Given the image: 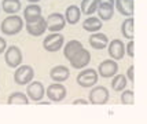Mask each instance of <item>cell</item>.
I'll return each mask as SVG.
<instances>
[{"label": "cell", "mask_w": 147, "mask_h": 124, "mask_svg": "<svg viewBox=\"0 0 147 124\" xmlns=\"http://www.w3.org/2000/svg\"><path fill=\"white\" fill-rule=\"evenodd\" d=\"M28 1H29V3H30V4H32V3H38V1H40V0H28Z\"/></svg>", "instance_id": "cell-34"}, {"label": "cell", "mask_w": 147, "mask_h": 124, "mask_svg": "<svg viewBox=\"0 0 147 124\" xmlns=\"http://www.w3.org/2000/svg\"><path fill=\"white\" fill-rule=\"evenodd\" d=\"M66 87L62 85L61 83H52L47 87L45 90V95L48 97V99H51V102H62L66 98Z\"/></svg>", "instance_id": "cell-6"}, {"label": "cell", "mask_w": 147, "mask_h": 124, "mask_svg": "<svg viewBox=\"0 0 147 124\" xmlns=\"http://www.w3.org/2000/svg\"><path fill=\"white\" fill-rule=\"evenodd\" d=\"M96 13L99 15L98 18L100 21L111 20L113 15H114V4H110V3H98Z\"/></svg>", "instance_id": "cell-17"}, {"label": "cell", "mask_w": 147, "mask_h": 124, "mask_svg": "<svg viewBox=\"0 0 147 124\" xmlns=\"http://www.w3.org/2000/svg\"><path fill=\"white\" fill-rule=\"evenodd\" d=\"M88 43H90V46L92 47V48H95V50H103V48H106L107 44H109V37H107L105 33L95 32L90 36Z\"/></svg>", "instance_id": "cell-15"}, {"label": "cell", "mask_w": 147, "mask_h": 124, "mask_svg": "<svg viewBox=\"0 0 147 124\" xmlns=\"http://www.w3.org/2000/svg\"><path fill=\"white\" fill-rule=\"evenodd\" d=\"M41 17V7L37 3H32L24 10V20L26 24H32Z\"/></svg>", "instance_id": "cell-16"}, {"label": "cell", "mask_w": 147, "mask_h": 124, "mask_svg": "<svg viewBox=\"0 0 147 124\" xmlns=\"http://www.w3.org/2000/svg\"><path fill=\"white\" fill-rule=\"evenodd\" d=\"M127 84H128V79L125 75H115L113 76V80H111V88L114 91H122L127 88Z\"/></svg>", "instance_id": "cell-24"}, {"label": "cell", "mask_w": 147, "mask_h": 124, "mask_svg": "<svg viewBox=\"0 0 147 124\" xmlns=\"http://www.w3.org/2000/svg\"><path fill=\"white\" fill-rule=\"evenodd\" d=\"M45 24H47L48 32L55 33V32H61L63 29L65 25H66V21H65V17L62 14L52 13L45 18Z\"/></svg>", "instance_id": "cell-10"}, {"label": "cell", "mask_w": 147, "mask_h": 124, "mask_svg": "<svg viewBox=\"0 0 147 124\" xmlns=\"http://www.w3.org/2000/svg\"><path fill=\"white\" fill-rule=\"evenodd\" d=\"M26 95L29 99L38 102L45 95V87L40 81H30L28 84V88H26Z\"/></svg>", "instance_id": "cell-12"}, {"label": "cell", "mask_w": 147, "mask_h": 124, "mask_svg": "<svg viewBox=\"0 0 147 124\" xmlns=\"http://www.w3.org/2000/svg\"><path fill=\"white\" fill-rule=\"evenodd\" d=\"M110 98L109 90L103 85H98V87H92V90L88 94V102L92 105H105L107 104V101Z\"/></svg>", "instance_id": "cell-5"}, {"label": "cell", "mask_w": 147, "mask_h": 124, "mask_svg": "<svg viewBox=\"0 0 147 124\" xmlns=\"http://www.w3.org/2000/svg\"><path fill=\"white\" fill-rule=\"evenodd\" d=\"M50 77L55 83H63V81H66L67 79L70 77V70H69V68H66L63 65L54 66L50 70Z\"/></svg>", "instance_id": "cell-14"}, {"label": "cell", "mask_w": 147, "mask_h": 124, "mask_svg": "<svg viewBox=\"0 0 147 124\" xmlns=\"http://www.w3.org/2000/svg\"><path fill=\"white\" fill-rule=\"evenodd\" d=\"M135 102V97H134V91L132 90H125L121 94V104L122 105H134Z\"/></svg>", "instance_id": "cell-27"}, {"label": "cell", "mask_w": 147, "mask_h": 124, "mask_svg": "<svg viewBox=\"0 0 147 124\" xmlns=\"http://www.w3.org/2000/svg\"><path fill=\"white\" fill-rule=\"evenodd\" d=\"M77 84L81 85L83 88H92L94 85L98 83L99 80V75L95 69L88 68V69H83L81 72L77 75Z\"/></svg>", "instance_id": "cell-2"}, {"label": "cell", "mask_w": 147, "mask_h": 124, "mask_svg": "<svg viewBox=\"0 0 147 124\" xmlns=\"http://www.w3.org/2000/svg\"><path fill=\"white\" fill-rule=\"evenodd\" d=\"M22 29H24V20L17 14L8 15L7 18L1 21V25H0V30L7 36L18 35Z\"/></svg>", "instance_id": "cell-1"}, {"label": "cell", "mask_w": 147, "mask_h": 124, "mask_svg": "<svg viewBox=\"0 0 147 124\" xmlns=\"http://www.w3.org/2000/svg\"><path fill=\"white\" fill-rule=\"evenodd\" d=\"M65 21L70 25H76L77 22H80L81 18V11H80V7L78 6H69L65 11Z\"/></svg>", "instance_id": "cell-19"}, {"label": "cell", "mask_w": 147, "mask_h": 124, "mask_svg": "<svg viewBox=\"0 0 147 124\" xmlns=\"http://www.w3.org/2000/svg\"><path fill=\"white\" fill-rule=\"evenodd\" d=\"M98 8V0H81V7L80 11L85 15H92L94 13H96Z\"/></svg>", "instance_id": "cell-26"}, {"label": "cell", "mask_w": 147, "mask_h": 124, "mask_svg": "<svg viewBox=\"0 0 147 124\" xmlns=\"http://www.w3.org/2000/svg\"><path fill=\"white\" fill-rule=\"evenodd\" d=\"M30 99L28 98V95L24 92H13L10 94V97L7 99L8 105H28Z\"/></svg>", "instance_id": "cell-25"}, {"label": "cell", "mask_w": 147, "mask_h": 124, "mask_svg": "<svg viewBox=\"0 0 147 124\" xmlns=\"http://www.w3.org/2000/svg\"><path fill=\"white\" fill-rule=\"evenodd\" d=\"M45 30H47V24H45V18L43 17H40L37 21H34L32 24H26V32L30 36L38 37L43 33H45Z\"/></svg>", "instance_id": "cell-13"}, {"label": "cell", "mask_w": 147, "mask_h": 124, "mask_svg": "<svg viewBox=\"0 0 147 124\" xmlns=\"http://www.w3.org/2000/svg\"><path fill=\"white\" fill-rule=\"evenodd\" d=\"M134 47H135V43H134V40H129V43L125 46V52L128 54L129 57L132 58L135 54H134Z\"/></svg>", "instance_id": "cell-28"}, {"label": "cell", "mask_w": 147, "mask_h": 124, "mask_svg": "<svg viewBox=\"0 0 147 124\" xmlns=\"http://www.w3.org/2000/svg\"><path fill=\"white\" fill-rule=\"evenodd\" d=\"M115 10L124 17L134 15V0H114Z\"/></svg>", "instance_id": "cell-18"}, {"label": "cell", "mask_w": 147, "mask_h": 124, "mask_svg": "<svg viewBox=\"0 0 147 124\" xmlns=\"http://www.w3.org/2000/svg\"><path fill=\"white\" fill-rule=\"evenodd\" d=\"M121 35L128 40H134V18L128 17L121 24Z\"/></svg>", "instance_id": "cell-23"}, {"label": "cell", "mask_w": 147, "mask_h": 124, "mask_svg": "<svg viewBox=\"0 0 147 124\" xmlns=\"http://www.w3.org/2000/svg\"><path fill=\"white\" fill-rule=\"evenodd\" d=\"M22 51L19 50L17 46H11L6 48L4 51V61H6L7 66L10 68H18L21 64H22Z\"/></svg>", "instance_id": "cell-7"}, {"label": "cell", "mask_w": 147, "mask_h": 124, "mask_svg": "<svg viewBox=\"0 0 147 124\" xmlns=\"http://www.w3.org/2000/svg\"><path fill=\"white\" fill-rule=\"evenodd\" d=\"M90 102L87 101V99H83V98H80V99H76L74 102H73V105H88Z\"/></svg>", "instance_id": "cell-31"}, {"label": "cell", "mask_w": 147, "mask_h": 124, "mask_svg": "<svg viewBox=\"0 0 147 124\" xmlns=\"http://www.w3.org/2000/svg\"><path fill=\"white\" fill-rule=\"evenodd\" d=\"M37 104L38 105H50V102H41V101H38Z\"/></svg>", "instance_id": "cell-33"}, {"label": "cell", "mask_w": 147, "mask_h": 124, "mask_svg": "<svg viewBox=\"0 0 147 124\" xmlns=\"http://www.w3.org/2000/svg\"><path fill=\"white\" fill-rule=\"evenodd\" d=\"M70 66L74 68V69H84L85 66H88V64L91 62V52L85 48H81L78 52H76L70 59Z\"/></svg>", "instance_id": "cell-9"}, {"label": "cell", "mask_w": 147, "mask_h": 124, "mask_svg": "<svg viewBox=\"0 0 147 124\" xmlns=\"http://www.w3.org/2000/svg\"><path fill=\"white\" fill-rule=\"evenodd\" d=\"M98 3H110V4H114V0H98Z\"/></svg>", "instance_id": "cell-32"}, {"label": "cell", "mask_w": 147, "mask_h": 124, "mask_svg": "<svg viewBox=\"0 0 147 124\" xmlns=\"http://www.w3.org/2000/svg\"><path fill=\"white\" fill-rule=\"evenodd\" d=\"M7 48V41L4 37H0V54H3V52L6 51Z\"/></svg>", "instance_id": "cell-30"}, {"label": "cell", "mask_w": 147, "mask_h": 124, "mask_svg": "<svg viewBox=\"0 0 147 124\" xmlns=\"http://www.w3.org/2000/svg\"><path fill=\"white\" fill-rule=\"evenodd\" d=\"M134 65H131L128 68V70H127V79H128L129 81H134V79H135V76H134Z\"/></svg>", "instance_id": "cell-29"}, {"label": "cell", "mask_w": 147, "mask_h": 124, "mask_svg": "<svg viewBox=\"0 0 147 124\" xmlns=\"http://www.w3.org/2000/svg\"><path fill=\"white\" fill-rule=\"evenodd\" d=\"M83 44H81V41H78V40H70V41H67L66 44H65L63 47V55H65V58L69 59L76 54V52H78L81 48H83Z\"/></svg>", "instance_id": "cell-21"}, {"label": "cell", "mask_w": 147, "mask_h": 124, "mask_svg": "<svg viewBox=\"0 0 147 124\" xmlns=\"http://www.w3.org/2000/svg\"><path fill=\"white\" fill-rule=\"evenodd\" d=\"M107 50H109L110 58L114 59V61H120L125 57V44L121 39H114L109 41Z\"/></svg>", "instance_id": "cell-11"}, {"label": "cell", "mask_w": 147, "mask_h": 124, "mask_svg": "<svg viewBox=\"0 0 147 124\" xmlns=\"http://www.w3.org/2000/svg\"><path fill=\"white\" fill-rule=\"evenodd\" d=\"M118 73V64L115 62L114 59H105L103 62L99 64L98 66V75L103 79H109L113 77Z\"/></svg>", "instance_id": "cell-8"}, {"label": "cell", "mask_w": 147, "mask_h": 124, "mask_svg": "<svg viewBox=\"0 0 147 124\" xmlns=\"http://www.w3.org/2000/svg\"><path fill=\"white\" fill-rule=\"evenodd\" d=\"M102 26H103V22L99 20L98 17H94V15H90V17L83 22V29L90 33L99 32V30L102 29Z\"/></svg>", "instance_id": "cell-20"}, {"label": "cell", "mask_w": 147, "mask_h": 124, "mask_svg": "<svg viewBox=\"0 0 147 124\" xmlns=\"http://www.w3.org/2000/svg\"><path fill=\"white\" fill-rule=\"evenodd\" d=\"M33 77H34V69L29 65H19L14 73V81L19 85L29 84L30 81H33Z\"/></svg>", "instance_id": "cell-4"}, {"label": "cell", "mask_w": 147, "mask_h": 124, "mask_svg": "<svg viewBox=\"0 0 147 124\" xmlns=\"http://www.w3.org/2000/svg\"><path fill=\"white\" fill-rule=\"evenodd\" d=\"M65 44V37L62 33L55 32L48 35L44 40H43V47H44L45 51L48 52H57L59 51Z\"/></svg>", "instance_id": "cell-3"}, {"label": "cell", "mask_w": 147, "mask_h": 124, "mask_svg": "<svg viewBox=\"0 0 147 124\" xmlns=\"http://www.w3.org/2000/svg\"><path fill=\"white\" fill-rule=\"evenodd\" d=\"M21 0H3L1 1V8L3 11L7 13L8 15H13V14H17L21 10Z\"/></svg>", "instance_id": "cell-22"}]
</instances>
